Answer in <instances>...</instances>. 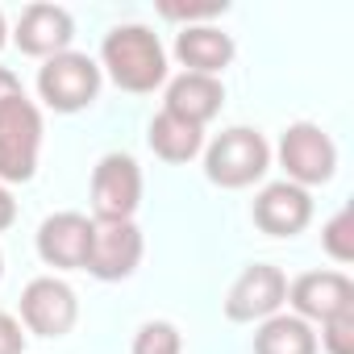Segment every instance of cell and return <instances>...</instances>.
I'll return each mask as SVG.
<instances>
[{
	"label": "cell",
	"instance_id": "cell-1",
	"mask_svg": "<svg viewBox=\"0 0 354 354\" xmlns=\"http://www.w3.org/2000/svg\"><path fill=\"white\" fill-rule=\"evenodd\" d=\"M100 67L121 92L146 96L167 84V50L150 26H113L100 42Z\"/></svg>",
	"mask_w": 354,
	"mask_h": 354
},
{
	"label": "cell",
	"instance_id": "cell-2",
	"mask_svg": "<svg viewBox=\"0 0 354 354\" xmlns=\"http://www.w3.org/2000/svg\"><path fill=\"white\" fill-rule=\"evenodd\" d=\"M267 167H271V146L250 125H234L205 146V175L217 188H230V192L250 188L267 175Z\"/></svg>",
	"mask_w": 354,
	"mask_h": 354
},
{
	"label": "cell",
	"instance_id": "cell-3",
	"mask_svg": "<svg viewBox=\"0 0 354 354\" xmlns=\"http://www.w3.org/2000/svg\"><path fill=\"white\" fill-rule=\"evenodd\" d=\"M42 150V113L30 96H17L0 109V184H26L38 171Z\"/></svg>",
	"mask_w": 354,
	"mask_h": 354
},
{
	"label": "cell",
	"instance_id": "cell-4",
	"mask_svg": "<svg viewBox=\"0 0 354 354\" xmlns=\"http://www.w3.org/2000/svg\"><path fill=\"white\" fill-rule=\"evenodd\" d=\"M279 167L288 171V184L308 192L337 175V146L317 121H296L279 138Z\"/></svg>",
	"mask_w": 354,
	"mask_h": 354
},
{
	"label": "cell",
	"instance_id": "cell-5",
	"mask_svg": "<svg viewBox=\"0 0 354 354\" xmlns=\"http://www.w3.org/2000/svg\"><path fill=\"white\" fill-rule=\"evenodd\" d=\"M142 205V167L133 162V154H104L92 167V221L109 225V221H133Z\"/></svg>",
	"mask_w": 354,
	"mask_h": 354
},
{
	"label": "cell",
	"instance_id": "cell-6",
	"mask_svg": "<svg viewBox=\"0 0 354 354\" xmlns=\"http://www.w3.org/2000/svg\"><path fill=\"white\" fill-rule=\"evenodd\" d=\"M38 96L55 109V113H80L100 96V63L80 55V50H63L55 59H46L38 67Z\"/></svg>",
	"mask_w": 354,
	"mask_h": 354
},
{
	"label": "cell",
	"instance_id": "cell-7",
	"mask_svg": "<svg viewBox=\"0 0 354 354\" xmlns=\"http://www.w3.org/2000/svg\"><path fill=\"white\" fill-rule=\"evenodd\" d=\"M283 304H288V275L271 263H250L225 296V317L238 325H254L275 317Z\"/></svg>",
	"mask_w": 354,
	"mask_h": 354
},
{
	"label": "cell",
	"instance_id": "cell-8",
	"mask_svg": "<svg viewBox=\"0 0 354 354\" xmlns=\"http://www.w3.org/2000/svg\"><path fill=\"white\" fill-rule=\"evenodd\" d=\"M17 321H21L30 333H38V337H63V333H71L75 321H80V300H75V292H71L63 279L38 275V279H30L26 292H21V317H17Z\"/></svg>",
	"mask_w": 354,
	"mask_h": 354
},
{
	"label": "cell",
	"instance_id": "cell-9",
	"mask_svg": "<svg viewBox=\"0 0 354 354\" xmlns=\"http://www.w3.org/2000/svg\"><path fill=\"white\" fill-rule=\"evenodd\" d=\"M142 230L133 221H109V225H96L92 234V250H88V263L84 271L100 283H117V279H129L142 263Z\"/></svg>",
	"mask_w": 354,
	"mask_h": 354
},
{
	"label": "cell",
	"instance_id": "cell-10",
	"mask_svg": "<svg viewBox=\"0 0 354 354\" xmlns=\"http://www.w3.org/2000/svg\"><path fill=\"white\" fill-rule=\"evenodd\" d=\"M288 304H292V317L321 325L329 317L354 313V283L342 271H304L300 279L288 283Z\"/></svg>",
	"mask_w": 354,
	"mask_h": 354
},
{
	"label": "cell",
	"instance_id": "cell-11",
	"mask_svg": "<svg viewBox=\"0 0 354 354\" xmlns=\"http://www.w3.org/2000/svg\"><path fill=\"white\" fill-rule=\"evenodd\" d=\"M92 234H96L92 217H84V213H55L34 234L38 259L46 267H59V271H84L88 250H92Z\"/></svg>",
	"mask_w": 354,
	"mask_h": 354
},
{
	"label": "cell",
	"instance_id": "cell-12",
	"mask_svg": "<svg viewBox=\"0 0 354 354\" xmlns=\"http://www.w3.org/2000/svg\"><path fill=\"white\" fill-rule=\"evenodd\" d=\"M71 38H75V17L63 5H26L17 17V30H13L17 50L30 59H42V63L71 50Z\"/></svg>",
	"mask_w": 354,
	"mask_h": 354
},
{
	"label": "cell",
	"instance_id": "cell-13",
	"mask_svg": "<svg viewBox=\"0 0 354 354\" xmlns=\"http://www.w3.org/2000/svg\"><path fill=\"white\" fill-rule=\"evenodd\" d=\"M254 225L267 234V238H296L308 230L313 221V196L288 180H275L267 184L259 196H254V209H250Z\"/></svg>",
	"mask_w": 354,
	"mask_h": 354
},
{
	"label": "cell",
	"instance_id": "cell-14",
	"mask_svg": "<svg viewBox=\"0 0 354 354\" xmlns=\"http://www.w3.org/2000/svg\"><path fill=\"white\" fill-rule=\"evenodd\" d=\"M221 104H225V88H221V80L184 71V75H175V80L167 84L162 113L180 117V121H192V125H201V129H205V125L221 113Z\"/></svg>",
	"mask_w": 354,
	"mask_h": 354
},
{
	"label": "cell",
	"instance_id": "cell-15",
	"mask_svg": "<svg viewBox=\"0 0 354 354\" xmlns=\"http://www.w3.org/2000/svg\"><path fill=\"white\" fill-rule=\"evenodd\" d=\"M175 59L192 75H221L234 63V38L217 26H184L175 38Z\"/></svg>",
	"mask_w": 354,
	"mask_h": 354
},
{
	"label": "cell",
	"instance_id": "cell-16",
	"mask_svg": "<svg viewBox=\"0 0 354 354\" xmlns=\"http://www.w3.org/2000/svg\"><path fill=\"white\" fill-rule=\"evenodd\" d=\"M146 142L162 162H192L205 150V129L192 125V121L171 117V113H158L146 129Z\"/></svg>",
	"mask_w": 354,
	"mask_h": 354
},
{
	"label": "cell",
	"instance_id": "cell-17",
	"mask_svg": "<svg viewBox=\"0 0 354 354\" xmlns=\"http://www.w3.org/2000/svg\"><path fill=\"white\" fill-rule=\"evenodd\" d=\"M254 354H317V333L292 313H275L254 329Z\"/></svg>",
	"mask_w": 354,
	"mask_h": 354
},
{
	"label": "cell",
	"instance_id": "cell-18",
	"mask_svg": "<svg viewBox=\"0 0 354 354\" xmlns=\"http://www.w3.org/2000/svg\"><path fill=\"white\" fill-rule=\"evenodd\" d=\"M129 354H184V337L171 321H146L138 325Z\"/></svg>",
	"mask_w": 354,
	"mask_h": 354
},
{
	"label": "cell",
	"instance_id": "cell-19",
	"mask_svg": "<svg viewBox=\"0 0 354 354\" xmlns=\"http://www.w3.org/2000/svg\"><path fill=\"white\" fill-rule=\"evenodd\" d=\"M321 246L333 263H354V213L350 209H337L325 230H321Z\"/></svg>",
	"mask_w": 354,
	"mask_h": 354
},
{
	"label": "cell",
	"instance_id": "cell-20",
	"mask_svg": "<svg viewBox=\"0 0 354 354\" xmlns=\"http://www.w3.org/2000/svg\"><path fill=\"white\" fill-rule=\"evenodd\" d=\"M317 350H325V354H354V313H342V317L321 321Z\"/></svg>",
	"mask_w": 354,
	"mask_h": 354
},
{
	"label": "cell",
	"instance_id": "cell-21",
	"mask_svg": "<svg viewBox=\"0 0 354 354\" xmlns=\"http://www.w3.org/2000/svg\"><path fill=\"white\" fill-rule=\"evenodd\" d=\"M0 354H26V325L13 313H0Z\"/></svg>",
	"mask_w": 354,
	"mask_h": 354
},
{
	"label": "cell",
	"instance_id": "cell-22",
	"mask_svg": "<svg viewBox=\"0 0 354 354\" xmlns=\"http://www.w3.org/2000/svg\"><path fill=\"white\" fill-rule=\"evenodd\" d=\"M217 13H225V5H201V9L162 5V17H171V21H201V17H217Z\"/></svg>",
	"mask_w": 354,
	"mask_h": 354
},
{
	"label": "cell",
	"instance_id": "cell-23",
	"mask_svg": "<svg viewBox=\"0 0 354 354\" xmlns=\"http://www.w3.org/2000/svg\"><path fill=\"white\" fill-rule=\"evenodd\" d=\"M17 96H26V88H21V80L9 71V67H0V109L5 104H13Z\"/></svg>",
	"mask_w": 354,
	"mask_h": 354
},
{
	"label": "cell",
	"instance_id": "cell-24",
	"mask_svg": "<svg viewBox=\"0 0 354 354\" xmlns=\"http://www.w3.org/2000/svg\"><path fill=\"white\" fill-rule=\"evenodd\" d=\"M13 221H17V201H13V192L5 184H0V234H5Z\"/></svg>",
	"mask_w": 354,
	"mask_h": 354
},
{
	"label": "cell",
	"instance_id": "cell-25",
	"mask_svg": "<svg viewBox=\"0 0 354 354\" xmlns=\"http://www.w3.org/2000/svg\"><path fill=\"white\" fill-rule=\"evenodd\" d=\"M5 42H9V26H5V13H0V50H5Z\"/></svg>",
	"mask_w": 354,
	"mask_h": 354
},
{
	"label": "cell",
	"instance_id": "cell-26",
	"mask_svg": "<svg viewBox=\"0 0 354 354\" xmlns=\"http://www.w3.org/2000/svg\"><path fill=\"white\" fill-rule=\"evenodd\" d=\"M0 279H5V254H0Z\"/></svg>",
	"mask_w": 354,
	"mask_h": 354
}]
</instances>
